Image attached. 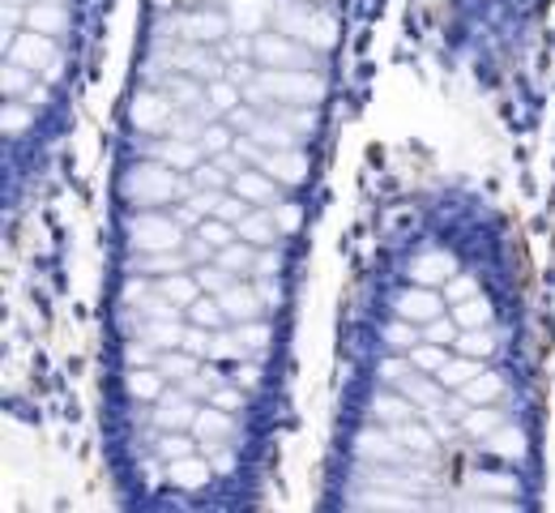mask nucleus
<instances>
[{"mask_svg":"<svg viewBox=\"0 0 555 513\" xmlns=\"http://www.w3.org/2000/svg\"><path fill=\"white\" fill-rule=\"evenodd\" d=\"M359 0H138L107 146L116 513H266Z\"/></svg>","mask_w":555,"mask_h":513,"instance_id":"1","label":"nucleus"},{"mask_svg":"<svg viewBox=\"0 0 555 513\" xmlns=\"http://www.w3.org/2000/svg\"><path fill=\"white\" fill-rule=\"evenodd\" d=\"M547 394L521 235L466 180L389 197L359 248L312 513H543Z\"/></svg>","mask_w":555,"mask_h":513,"instance_id":"2","label":"nucleus"},{"mask_svg":"<svg viewBox=\"0 0 555 513\" xmlns=\"http://www.w3.org/2000/svg\"><path fill=\"white\" fill-rule=\"evenodd\" d=\"M552 4L555 0H427L444 61L513 116L539 107L552 48Z\"/></svg>","mask_w":555,"mask_h":513,"instance_id":"3","label":"nucleus"}]
</instances>
